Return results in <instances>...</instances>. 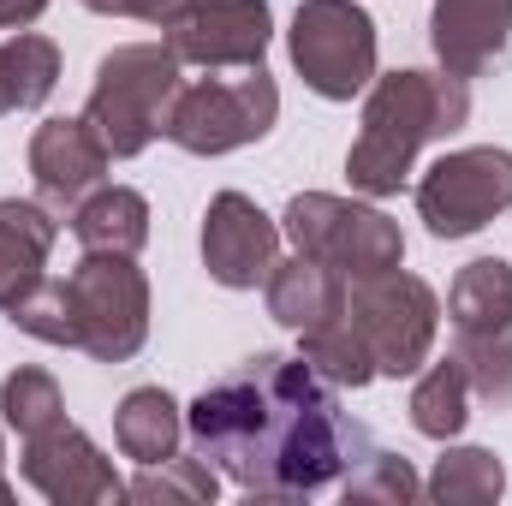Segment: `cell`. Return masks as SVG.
Returning <instances> with one entry per match:
<instances>
[{
  "label": "cell",
  "mask_w": 512,
  "mask_h": 506,
  "mask_svg": "<svg viewBox=\"0 0 512 506\" xmlns=\"http://www.w3.org/2000/svg\"><path fill=\"white\" fill-rule=\"evenodd\" d=\"M185 429L197 453L256 501H304L370 453V429L340 405V387L280 352H256L203 387Z\"/></svg>",
  "instance_id": "1"
},
{
  "label": "cell",
  "mask_w": 512,
  "mask_h": 506,
  "mask_svg": "<svg viewBox=\"0 0 512 506\" xmlns=\"http://www.w3.org/2000/svg\"><path fill=\"white\" fill-rule=\"evenodd\" d=\"M471 120V84L453 78V72H423V66H405V72H387L370 84V102H364V126L352 137V155H346V179L358 197L382 203L399 197V185L411 179V161L423 143L435 137H453Z\"/></svg>",
  "instance_id": "2"
},
{
  "label": "cell",
  "mask_w": 512,
  "mask_h": 506,
  "mask_svg": "<svg viewBox=\"0 0 512 506\" xmlns=\"http://www.w3.org/2000/svg\"><path fill=\"white\" fill-rule=\"evenodd\" d=\"M179 72H185V60L167 42H120L114 54H102L90 102H84V120L96 126V137L108 143L114 161L143 155L167 131L173 96L185 84Z\"/></svg>",
  "instance_id": "3"
},
{
  "label": "cell",
  "mask_w": 512,
  "mask_h": 506,
  "mask_svg": "<svg viewBox=\"0 0 512 506\" xmlns=\"http://www.w3.org/2000/svg\"><path fill=\"white\" fill-rule=\"evenodd\" d=\"M280 233L292 239V251L346 274V280H370L405 262V233L399 221H387L376 203L358 197H334V191H298L280 215Z\"/></svg>",
  "instance_id": "4"
},
{
  "label": "cell",
  "mask_w": 512,
  "mask_h": 506,
  "mask_svg": "<svg viewBox=\"0 0 512 506\" xmlns=\"http://www.w3.org/2000/svg\"><path fill=\"white\" fill-rule=\"evenodd\" d=\"M72 304V352L96 364H131L149 346V280L137 256L84 251V262L66 274Z\"/></svg>",
  "instance_id": "5"
},
{
  "label": "cell",
  "mask_w": 512,
  "mask_h": 506,
  "mask_svg": "<svg viewBox=\"0 0 512 506\" xmlns=\"http://www.w3.org/2000/svg\"><path fill=\"white\" fill-rule=\"evenodd\" d=\"M280 120V84L268 66H245L239 78H197L179 84L173 114H167V143L185 155H233L245 143H262Z\"/></svg>",
  "instance_id": "6"
},
{
  "label": "cell",
  "mask_w": 512,
  "mask_h": 506,
  "mask_svg": "<svg viewBox=\"0 0 512 506\" xmlns=\"http://www.w3.org/2000/svg\"><path fill=\"white\" fill-rule=\"evenodd\" d=\"M346 316L358 322V334L376 358V376H417L435 352L441 298L423 274L387 268V274H370V280H352Z\"/></svg>",
  "instance_id": "7"
},
{
  "label": "cell",
  "mask_w": 512,
  "mask_h": 506,
  "mask_svg": "<svg viewBox=\"0 0 512 506\" xmlns=\"http://www.w3.org/2000/svg\"><path fill=\"white\" fill-rule=\"evenodd\" d=\"M286 48L322 102H352L376 84V18L358 0H304L292 12Z\"/></svg>",
  "instance_id": "8"
},
{
  "label": "cell",
  "mask_w": 512,
  "mask_h": 506,
  "mask_svg": "<svg viewBox=\"0 0 512 506\" xmlns=\"http://www.w3.org/2000/svg\"><path fill=\"white\" fill-rule=\"evenodd\" d=\"M512 209V149L477 143L441 155L417 179V215L435 239H471Z\"/></svg>",
  "instance_id": "9"
},
{
  "label": "cell",
  "mask_w": 512,
  "mask_h": 506,
  "mask_svg": "<svg viewBox=\"0 0 512 506\" xmlns=\"http://www.w3.org/2000/svg\"><path fill=\"white\" fill-rule=\"evenodd\" d=\"M268 42H274V6L268 0H191V12L167 30V48L203 72L262 66Z\"/></svg>",
  "instance_id": "10"
},
{
  "label": "cell",
  "mask_w": 512,
  "mask_h": 506,
  "mask_svg": "<svg viewBox=\"0 0 512 506\" xmlns=\"http://www.w3.org/2000/svg\"><path fill=\"white\" fill-rule=\"evenodd\" d=\"M24 483L54 506H108L126 501V483L114 477L108 453L78 429V423H54L42 435L24 441V459H18Z\"/></svg>",
  "instance_id": "11"
},
{
  "label": "cell",
  "mask_w": 512,
  "mask_h": 506,
  "mask_svg": "<svg viewBox=\"0 0 512 506\" xmlns=\"http://www.w3.org/2000/svg\"><path fill=\"white\" fill-rule=\"evenodd\" d=\"M280 221L262 215L245 191H221L203 209V268L227 292H256L280 262Z\"/></svg>",
  "instance_id": "12"
},
{
  "label": "cell",
  "mask_w": 512,
  "mask_h": 506,
  "mask_svg": "<svg viewBox=\"0 0 512 506\" xmlns=\"http://www.w3.org/2000/svg\"><path fill=\"white\" fill-rule=\"evenodd\" d=\"M108 143L96 137V126L78 114V120H42L30 131V179H36V197L66 221L96 185H108Z\"/></svg>",
  "instance_id": "13"
},
{
  "label": "cell",
  "mask_w": 512,
  "mask_h": 506,
  "mask_svg": "<svg viewBox=\"0 0 512 506\" xmlns=\"http://www.w3.org/2000/svg\"><path fill=\"white\" fill-rule=\"evenodd\" d=\"M512 36V0H435L429 12V48L441 60V72L453 78H483L489 66H501Z\"/></svg>",
  "instance_id": "14"
},
{
  "label": "cell",
  "mask_w": 512,
  "mask_h": 506,
  "mask_svg": "<svg viewBox=\"0 0 512 506\" xmlns=\"http://www.w3.org/2000/svg\"><path fill=\"white\" fill-rule=\"evenodd\" d=\"M60 239V215L42 197H0V316L42 280Z\"/></svg>",
  "instance_id": "15"
},
{
  "label": "cell",
  "mask_w": 512,
  "mask_h": 506,
  "mask_svg": "<svg viewBox=\"0 0 512 506\" xmlns=\"http://www.w3.org/2000/svg\"><path fill=\"white\" fill-rule=\"evenodd\" d=\"M346 292H352L346 274H334V268H322V262H310V256H298V251L286 256V262H274L268 280H262L268 316H274L280 328H292V334H304V328L340 316V310H346Z\"/></svg>",
  "instance_id": "16"
},
{
  "label": "cell",
  "mask_w": 512,
  "mask_h": 506,
  "mask_svg": "<svg viewBox=\"0 0 512 506\" xmlns=\"http://www.w3.org/2000/svg\"><path fill=\"white\" fill-rule=\"evenodd\" d=\"M72 239L84 251H114V256H137L149 245V197L131 185H96L72 215H66Z\"/></svg>",
  "instance_id": "17"
},
{
  "label": "cell",
  "mask_w": 512,
  "mask_h": 506,
  "mask_svg": "<svg viewBox=\"0 0 512 506\" xmlns=\"http://www.w3.org/2000/svg\"><path fill=\"white\" fill-rule=\"evenodd\" d=\"M114 441L137 465H161L185 441V411L173 405L167 387H131L126 399L114 405Z\"/></svg>",
  "instance_id": "18"
},
{
  "label": "cell",
  "mask_w": 512,
  "mask_h": 506,
  "mask_svg": "<svg viewBox=\"0 0 512 506\" xmlns=\"http://www.w3.org/2000/svg\"><path fill=\"white\" fill-rule=\"evenodd\" d=\"M447 316H453V334L507 328L512 322V262L507 256H477V262H465V268L453 274Z\"/></svg>",
  "instance_id": "19"
},
{
  "label": "cell",
  "mask_w": 512,
  "mask_h": 506,
  "mask_svg": "<svg viewBox=\"0 0 512 506\" xmlns=\"http://www.w3.org/2000/svg\"><path fill=\"white\" fill-rule=\"evenodd\" d=\"M298 358L328 387H340V393H358V387L376 381V358H370V346H364V334H358V322L346 310L316 322V328H304L298 334Z\"/></svg>",
  "instance_id": "20"
},
{
  "label": "cell",
  "mask_w": 512,
  "mask_h": 506,
  "mask_svg": "<svg viewBox=\"0 0 512 506\" xmlns=\"http://www.w3.org/2000/svg\"><path fill=\"white\" fill-rule=\"evenodd\" d=\"M423 495L441 506H489L507 495V465L489 447H447L423 483Z\"/></svg>",
  "instance_id": "21"
},
{
  "label": "cell",
  "mask_w": 512,
  "mask_h": 506,
  "mask_svg": "<svg viewBox=\"0 0 512 506\" xmlns=\"http://www.w3.org/2000/svg\"><path fill=\"white\" fill-rule=\"evenodd\" d=\"M471 417V381H465V364L459 358H441L429 364L417 387H411V429L429 435V441H453Z\"/></svg>",
  "instance_id": "22"
},
{
  "label": "cell",
  "mask_w": 512,
  "mask_h": 506,
  "mask_svg": "<svg viewBox=\"0 0 512 506\" xmlns=\"http://www.w3.org/2000/svg\"><path fill=\"white\" fill-rule=\"evenodd\" d=\"M131 501L143 506H209L221 495V471L203 459V453H191V459H161V465H143L137 471V483H126Z\"/></svg>",
  "instance_id": "23"
},
{
  "label": "cell",
  "mask_w": 512,
  "mask_h": 506,
  "mask_svg": "<svg viewBox=\"0 0 512 506\" xmlns=\"http://www.w3.org/2000/svg\"><path fill=\"white\" fill-rule=\"evenodd\" d=\"M0 417H6V429H12L18 441H30V435L66 423V393H60V381L48 376V370L18 364L12 376L0 381Z\"/></svg>",
  "instance_id": "24"
},
{
  "label": "cell",
  "mask_w": 512,
  "mask_h": 506,
  "mask_svg": "<svg viewBox=\"0 0 512 506\" xmlns=\"http://www.w3.org/2000/svg\"><path fill=\"white\" fill-rule=\"evenodd\" d=\"M453 358L465 364V381H471V399L507 411L512 405V322L507 328H489V334H459Z\"/></svg>",
  "instance_id": "25"
},
{
  "label": "cell",
  "mask_w": 512,
  "mask_h": 506,
  "mask_svg": "<svg viewBox=\"0 0 512 506\" xmlns=\"http://www.w3.org/2000/svg\"><path fill=\"white\" fill-rule=\"evenodd\" d=\"M0 54H6V72H12L18 114L42 108V102L54 96V84H60V48H54L48 36H36V30H12V36L0 42Z\"/></svg>",
  "instance_id": "26"
},
{
  "label": "cell",
  "mask_w": 512,
  "mask_h": 506,
  "mask_svg": "<svg viewBox=\"0 0 512 506\" xmlns=\"http://www.w3.org/2000/svg\"><path fill=\"white\" fill-rule=\"evenodd\" d=\"M340 489H346V501L358 506H405L423 495V483H417V471L405 465V453H382V447H370L346 477H340Z\"/></svg>",
  "instance_id": "27"
},
{
  "label": "cell",
  "mask_w": 512,
  "mask_h": 506,
  "mask_svg": "<svg viewBox=\"0 0 512 506\" xmlns=\"http://www.w3.org/2000/svg\"><path fill=\"white\" fill-rule=\"evenodd\" d=\"M12 328L18 334H30V340H42V346H66L72 352V304H66V280H36L12 310Z\"/></svg>",
  "instance_id": "28"
},
{
  "label": "cell",
  "mask_w": 512,
  "mask_h": 506,
  "mask_svg": "<svg viewBox=\"0 0 512 506\" xmlns=\"http://www.w3.org/2000/svg\"><path fill=\"white\" fill-rule=\"evenodd\" d=\"M84 6L102 12V18H143V24H161V30H173L191 12V0H84Z\"/></svg>",
  "instance_id": "29"
},
{
  "label": "cell",
  "mask_w": 512,
  "mask_h": 506,
  "mask_svg": "<svg viewBox=\"0 0 512 506\" xmlns=\"http://www.w3.org/2000/svg\"><path fill=\"white\" fill-rule=\"evenodd\" d=\"M48 12V0H0V30H24Z\"/></svg>",
  "instance_id": "30"
},
{
  "label": "cell",
  "mask_w": 512,
  "mask_h": 506,
  "mask_svg": "<svg viewBox=\"0 0 512 506\" xmlns=\"http://www.w3.org/2000/svg\"><path fill=\"white\" fill-rule=\"evenodd\" d=\"M0 114H18V96H12V72H6V54H0Z\"/></svg>",
  "instance_id": "31"
},
{
  "label": "cell",
  "mask_w": 512,
  "mask_h": 506,
  "mask_svg": "<svg viewBox=\"0 0 512 506\" xmlns=\"http://www.w3.org/2000/svg\"><path fill=\"white\" fill-rule=\"evenodd\" d=\"M12 501V483H6V441H0V506Z\"/></svg>",
  "instance_id": "32"
}]
</instances>
